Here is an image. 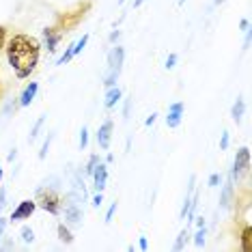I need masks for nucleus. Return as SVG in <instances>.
<instances>
[{
	"mask_svg": "<svg viewBox=\"0 0 252 252\" xmlns=\"http://www.w3.org/2000/svg\"><path fill=\"white\" fill-rule=\"evenodd\" d=\"M242 250L244 252H252V228L246 226L242 233Z\"/></svg>",
	"mask_w": 252,
	"mask_h": 252,
	"instance_id": "15",
	"label": "nucleus"
},
{
	"mask_svg": "<svg viewBox=\"0 0 252 252\" xmlns=\"http://www.w3.org/2000/svg\"><path fill=\"white\" fill-rule=\"evenodd\" d=\"M218 181H220V175H211L209 177V186H218Z\"/></svg>",
	"mask_w": 252,
	"mask_h": 252,
	"instance_id": "31",
	"label": "nucleus"
},
{
	"mask_svg": "<svg viewBox=\"0 0 252 252\" xmlns=\"http://www.w3.org/2000/svg\"><path fill=\"white\" fill-rule=\"evenodd\" d=\"M228 147V131L222 134V142H220V149H226Z\"/></svg>",
	"mask_w": 252,
	"mask_h": 252,
	"instance_id": "29",
	"label": "nucleus"
},
{
	"mask_svg": "<svg viewBox=\"0 0 252 252\" xmlns=\"http://www.w3.org/2000/svg\"><path fill=\"white\" fill-rule=\"evenodd\" d=\"M242 114H244V99H237L235 101V106H233V110H231V117L235 119V121H239Z\"/></svg>",
	"mask_w": 252,
	"mask_h": 252,
	"instance_id": "16",
	"label": "nucleus"
},
{
	"mask_svg": "<svg viewBox=\"0 0 252 252\" xmlns=\"http://www.w3.org/2000/svg\"><path fill=\"white\" fill-rule=\"evenodd\" d=\"M39 52H41V45H39L35 37L15 35L11 39L9 48H7V56H9V65L13 67L15 76L18 78L31 76L39 63Z\"/></svg>",
	"mask_w": 252,
	"mask_h": 252,
	"instance_id": "1",
	"label": "nucleus"
},
{
	"mask_svg": "<svg viewBox=\"0 0 252 252\" xmlns=\"http://www.w3.org/2000/svg\"><path fill=\"white\" fill-rule=\"evenodd\" d=\"M93 177H95V190L101 192L106 188V181H108V166L106 164H97L95 170H93Z\"/></svg>",
	"mask_w": 252,
	"mask_h": 252,
	"instance_id": "10",
	"label": "nucleus"
},
{
	"mask_svg": "<svg viewBox=\"0 0 252 252\" xmlns=\"http://www.w3.org/2000/svg\"><path fill=\"white\" fill-rule=\"evenodd\" d=\"M43 39H45V48H48V52H54L56 43H59V39H61V32H56L54 28H45Z\"/></svg>",
	"mask_w": 252,
	"mask_h": 252,
	"instance_id": "11",
	"label": "nucleus"
},
{
	"mask_svg": "<svg viewBox=\"0 0 252 252\" xmlns=\"http://www.w3.org/2000/svg\"><path fill=\"white\" fill-rule=\"evenodd\" d=\"M87 43H89V35H82V39H80V41H76V43H73V56L82 52V50L87 48Z\"/></svg>",
	"mask_w": 252,
	"mask_h": 252,
	"instance_id": "18",
	"label": "nucleus"
},
{
	"mask_svg": "<svg viewBox=\"0 0 252 252\" xmlns=\"http://www.w3.org/2000/svg\"><path fill=\"white\" fill-rule=\"evenodd\" d=\"M4 226H7V220H4V218H0V237H2V233H4Z\"/></svg>",
	"mask_w": 252,
	"mask_h": 252,
	"instance_id": "32",
	"label": "nucleus"
},
{
	"mask_svg": "<svg viewBox=\"0 0 252 252\" xmlns=\"http://www.w3.org/2000/svg\"><path fill=\"white\" fill-rule=\"evenodd\" d=\"M59 237L63 239V242H67V244H71V242H73V237H71L69 228H67L65 224H59Z\"/></svg>",
	"mask_w": 252,
	"mask_h": 252,
	"instance_id": "17",
	"label": "nucleus"
},
{
	"mask_svg": "<svg viewBox=\"0 0 252 252\" xmlns=\"http://www.w3.org/2000/svg\"><path fill=\"white\" fill-rule=\"evenodd\" d=\"M183 2H186V0H181V4H183Z\"/></svg>",
	"mask_w": 252,
	"mask_h": 252,
	"instance_id": "39",
	"label": "nucleus"
},
{
	"mask_svg": "<svg viewBox=\"0 0 252 252\" xmlns=\"http://www.w3.org/2000/svg\"><path fill=\"white\" fill-rule=\"evenodd\" d=\"M188 237H190V235H188V231H181V233H179V237H177V242H175V250H181L183 246H186Z\"/></svg>",
	"mask_w": 252,
	"mask_h": 252,
	"instance_id": "20",
	"label": "nucleus"
},
{
	"mask_svg": "<svg viewBox=\"0 0 252 252\" xmlns=\"http://www.w3.org/2000/svg\"><path fill=\"white\" fill-rule=\"evenodd\" d=\"M175 63H177V54H170V56H168V61H166V69H173Z\"/></svg>",
	"mask_w": 252,
	"mask_h": 252,
	"instance_id": "28",
	"label": "nucleus"
},
{
	"mask_svg": "<svg viewBox=\"0 0 252 252\" xmlns=\"http://www.w3.org/2000/svg\"><path fill=\"white\" fill-rule=\"evenodd\" d=\"M80 149H87V127H82L80 131Z\"/></svg>",
	"mask_w": 252,
	"mask_h": 252,
	"instance_id": "26",
	"label": "nucleus"
},
{
	"mask_svg": "<svg viewBox=\"0 0 252 252\" xmlns=\"http://www.w3.org/2000/svg\"><path fill=\"white\" fill-rule=\"evenodd\" d=\"M35 207H37L35 200H22V203L18 205V209L11 214V220L18 222V220H24V218H31L32 211H35Z\"/></svg>",
	"mask_w": 252,
	"mask_h": 252,
	"instance_id": "8",
	"label": "nucleus"
},
{
	"mask_svg": "<svg viewBox=\"0 0 252 252\" xmlns=\"http://www.w3.org/2000/svg\"><path fill=\"white\" fill-rule=\"evenodd\" d=\"M37 91H39V84H37V82H31V84H28V87L24 89V93L20 95V106H31V101L35 99Z\"/></svg>",
	"mask_w": 252,
	"mask_h": 252,
	"instance_id": "12",
	"label": "nucleus"
},
{
	"mask_svg": "<svg viewBox=\"0 0 252 252\" xmlns=\"http://www.w3.org/2000/svg\"><path fill=\"white\" fill-rule=\"evenodd\" d=\"M231 196H233V179H228L226 186H224V190H222V198H220L222 207H228V203H231Z\"/></svg>",
	"mask_w": 252,
	"mask_h": 252,
	"instance_id": "14",
	"label": "nucleus"
},
{
	"mask_svg": "<svg viewBox=\"0 0 252 252\" xmlns=\"http://www.w3.org/2000/svg\"><path fill=\"white\" fill-rule=\"evenodd\" d=\"M22 239H24L26 244H31L32 239H35V233H32V228H28V226L22 228Z\"/></svg>",
	"mask_w": 252,
	"mask_h": 252,
	"instance_id": "21",
	"label": "nucleus"
},
{
	"mask_svg": "<svg viewBox=\"0 0 252 252\" xmlns=\"http://www.w3.org/2000/svg\"><path fill=\"white\" fill-rule=\"evenodd\" d=\"M248 162H250V149L244 147L237 151V156H235V162H233V173L231 177H239L244 173L246 168H248Z\"/></svg>",
	"mask_w": 252,
	"mask_h": 252,
	"instance_id": "5",
	"label": "nucleus"
},
{
	"mask_svg": "<svg viewBox=\"0 0 252 252\" xmlns=\"http://www.w3.org/2000/svg\"><path fill=\"white\" fill-rule=\"evenodd\" d=\"M87 9H89V4H84V7H78L76 11H69V13L61 15L59 22H56V28H54V31L61 32V35H63V32H69L71 28L84 18V11H87Z\"/></svg>",
	"mask_w": 252,
	"mask_h": 252,
	"instance_id": "4",
	"label": "nucleus"
},
{
	"mask_svg": "<svg viewBox=\"0 0 252 252\" xmlns=\"http://www.w3.org/2000/svg\"><path fill=\"white\" fill-rule=\"evenodd\" d=\"M37 203L41 205V209L50 211L52 216H59V214H61L63 200L59 198V194H56L54 190H48V188H39V190H37Z\"/></svg>",
	"mask_w": 252,
	"mask_h": 252,
	"instance_id": "3",
	"label": "nucleus"
},
{
	"mask_svg": "<svg viewBox=\"0 0 252 252\" xmlns=\"http://www.w3.org/2000/svg\"><path fill=\"white\" fill-rule=\"evenodd\" d=\"M93 205H95V207H99V205H101V192H99V194H97V196L93 198Z\"/></svg>",
	"mask_w": 252,
	"mask_h": 252,
	"instance_id": "34",
	"label": "nucleus"
},
{
	"mask_svg": "<svg viewBox=\"0 0 252 252\" xmlns=\"http://www.w3.org/2000/svg\"><path fill=\"white\" fill-rule=\"evenodd\" d=\"M123 59H125V52L121 45H117V48L110 52L108 56V73H106V87H114V82H117L119 73H121V67H123Z\"/></svg>",
	"mask_w": 252,
	"mask_h": 252,
	"instance_id": "2",
	"label": "nucleus"
},
{
	"mask_svg": "<svg viewBox=\"0 0 252 252\" xmlns=\"http://www.w3.org/2000/svg\"><path fill=\"white\" fill-rule=\"evenodd\" d=\"M4 205H7V190L0 188V209H4Z\"/></svg>",
	"mask_w": 252,
	"mask_h": 252,
	"instance_id": "27",
	"label": "nucleus"
},
{
	"mask_svg": "<svg viewBox=\"0 0 252 252\" xmlns=\"http://www.w3.org/2000/svg\"><path fill=\"white\" fill-rule=\"evenodd\" d=\"M142 2H145V0H134V7H140Z\"/></svg>",
	"mask_w": 252,
	"mask_h": 252,
	"instance_id": "37",
	"label": "nucleus"
},
{
	"mask_svg": "<svg viewBox=\"0 0 252 252\" xmlns=\"http://www.w3.org/2000/svg\"><path fill=\"white\" fill-rule=\"evenodd\" d=\"M0 179H2V168H0Z\"/></svg>",
	"mask_w": 252,
	"mask_h": 252,
	"instance_id": "38",
	"label": "nucleus"
},
{
	"mask_svg": "<svg viewBox=\"0 0 252 252\" xmlns=\"http://www.w3.org/2000/svg\"><path fill=\"white\" fill-rule=\"evenodd\" d=\"M110 140H112V121L108 119V121H104V125L97 129V145L106 151V149H110Z\"/></svg>",
	"mask_w": 252,
	"mask_h": 252,
	"instance_id": "7",
	"label": "nucleus"
},
{
	"mask_svg": "<svg viewBox=\"0 0 252 252\" xmlns=\"http://www.w3.org/2000/svg\"><path fill=\"white\" fill-rule=\"evenodd\" d=\"M65 200H67V203H65V220L69 222V224H80V220H82V211H80L78 203H73L71 194Z\"/></svg>",
	"mask_w": 252,
	"mask_h": 252,
	"instance_id": "6",
	"label": "nucleus"
},
{
	"mask_svg": "<svg viewBox=\"0 0 252 252\" xmlns=\"http://www.w3.org/2000/svg\"><path fill=\"white\" fill-rule=\"evenodd\" d=\"M52 138H54V136H52V134H50V136H48V140H45V142H43L41 151H39V158H41V159H43L45 156H48V149H50V142H52Z\"/></svg>",
	"mask_w": 252,
	"mask_h": 252,
	"instance_id": "22",
	"label": "nucleus"
},
{
	"mask_svg": "<svg viewBox=\"0 0 252 252\" xmlns=\"http://www.w3.org/2000/svg\"><path fill=\"white\" fill-rule=\"evenodd\" d=\"M71 59H73V43H71L69 48L65 50V54H63L61 59H59V65H67V63H69Z\"/></svg>",
	"mask_w": 252,
	"mask_h": 252,
	"instance_id": "19",
	"label": "nucleus"
},
{
	"mask_svg": "<svg viewBox=\"0 0 252 252\" xmlns=\"http://www.w3.org/2000/svg\"><path fill=\"white\" fill-rule=\"evenodd\" d=\"M194 244H196L198 248H200V246L205 244V228H203V226L198 228V233H196V239H194Z\"/></svg>",
	"mask_w": 252,
	"mask_h": 252,
	"instance_id": "23",
	"label": "nucleus"
},
{
	"mask_svg": "<svg viewBox=\"0 0 252 252\" xmlns=\"http://www.w3.org/2000/svg\"><path fill=\"white\" fill-rule=\"evenodd\" d=\"M43 119H45V117H41V119H39V121L35 123V127H32V131H31V140H35V138H37V131H39V127L43 125Z\"/></svg>",
	"mask_w": 252,
	"mask_h": 252,
	"instance_id": "25",
	"label": "nucleus"
},
{
	"mask_svg": "<svg viewBox=\"0 0 252 252\" xmlns=\"http://www.w3.org/2000/svg\"><path fill=\"white\" fill-rule=\"evenodd\" d=\"M114 209H117V203H112V207L108 209V216H106V222H110L112 220V214H114Z\"/></svg>",
	"mask_w": 252,
	"mask_h": 252,
	"instance_id": "30",
	"label": "nucleus"
},
{
	"mask_svg": "<svg viewBox=\"0 0 252 252\" xmlns=\"http://www.w3.org/2000/svg\"><path fill=\"white\" fill-rule=\"evenodd\" d=\"M119 99H121V89H114V87H110V91H108V95H106L104 106H106V108H112Z\"/></svg>",
	"mask_w": 252,
	"mask_h": 252,
	"instance_id": "13",
	"label": "nucleus"
},
{
	"mask_svg": "<svg viewBox=\"0 0 252 252\" xmlns=\"http://www.w3.org/2000/svg\"><path fill=\"white\" fill-rule=\"evenodd\" d=\"M97 164H99V158H97V156H93V158L89 159V166H87V173H89V175H93V170H95Z\"/></svg>",
	"mask_w": 252,
	"mask_h": 252,
	"instance_id": "24",
	"label": "nucleus"
},
{
	"mask_svg": "<svg viewBox=\"0 0 252 252\" xmlns=\"http://www.w3.org/2000/svg\"><path fill=\"white\" fill-rule=\"evenodd\" d=\"M156 117H158V114H151V117H149L145 123H147V125H153V123H156Z\"/></svg>",
	"mask_w": 252,
	"mask_h": 252,
	"instance_id": "35",
	"label": "nucleus"
},
{
	"mask_svg": "<svg viewBox=\"0 0 252 252\" xmlns=\"http://www.w3.org/2000/svg\"><path fill=\"white\" fill-rule=\"evenodd\" d=\"M181 117H183V104H181V101H177V104H173V106H170V110H168V117H166V125H168L170 129L179 127V123H181Z\"/></svg>",
	"mask_w": 252,
	"mask_h": 252,
	"instance_id": "9",
	"label": "nucleus"
},
{
	"mask_svg": "<svg viewBox=\"0 0 252 252\" xmlns=\"http://www.w3.org/2000/svg\"><path fill=\"white\" fill-rule=\"evenodd\" d=\"M2 45H4V28L0 26V50H2Z\"/></svg>",
	"mask_w": 252,
	"mask_h": 252,
	"instance_id": "33",
	"label": "nucleus"
},
{
	"mask_svg": "<svg viewBox=\"0 0 252 252\" xmlns=\"http://www.w3.org/2000/svg\"><path fill=\"white\" fill-rule=\"evenodd\" d=\"M140 248L147 250V237H140Z\"/></svg>",
	"mask_w": 252,
	"mask_h": 252,
	"instance_id": "36",
	"label": "nucleus"
}]
</instances>
